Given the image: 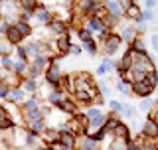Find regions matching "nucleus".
Listing matches in <instances>:
<instances>
[{"label":"nucleus","mask_w":158,"mask_h":150,"mask_svg":"<svg viewBox=\"0 0 158 150\" xmlns=\"http://www.w3.org/2000/svg\"><path fill=\"white\" fill-rule=\"evenodd\" d=\"M26 99H28V95L24 93L20 87H16V89H8V95H6V99H4V101L10 103V105H16V107H18V105H22Z\"/></svg>","instance_id":"obj_9"},{"label":"nucleus","mask_w":158,"mask_h":150,"mask_svg":"<svg viewBox=\"0 0 158 150\" xmlns=\"http://www.w3.org/2000/svg\"><path fill=\"white\" fill-rule=\"evenodd\" d=\"M152 107H154V99H152V97L140 99V103H138V111H142V113H148Z\"/></svg>","instance_id":"obj_30"},{"label":"nucleus","mask_w":158,"mask_h":150,"mask_svg":"<svg viewBox=\"0 0 158 150\" xmlns=\"http://www.w3.org/2000/svg\"><path fill=\"white\" fill-rule=\"evenodd\" d=\"M103 8H105L107 16H111V18H115V20L125 18V10H123L121 2H117V0H111V2H103Z\"/></svg>","instance_id":"obj_4"},{"label":"nucleus","mask_w":158,"mask_h":150,"mask_svg":"<svg viewBox=\"0 0 158 150\" xmlns=\"http://www.w3.org/2000/svg\"><path fill=\"white\" fill-rule=\"evenodd\" d=\"M118 38H121V42H127L128 46H131V44L135 42V40H136L138 36H136L135 28H132V26H128V24H127V26H123V30H121V34H118Z\"/></svg>","instance_id":"obj_15"},{"label":"nucleus","mask_w":158,"mask_h":150,"mask_svg":"<svg viewBox=\"0 0 158 150\" xmlns=\"http://www.w3.org/2000/svg\"><path fill=\"white\" fill-rule=\"evenodd\" d=\"M6 95H8V87L0 81V101H2V99H6Z\"/></svg>","instance_id":"obj_45"},{"label":"nucleus","mask_w":158,"mask_h":150,"mask_svg":"<svg viewBox=\"0 0 158 150\" xmlns=\"http://www.w3.org/2000/svg\"><path fill=\"white\" fill-rule=\"evenodd\" d=\"M14 52H16V59H20V61H28V59H26V53H24V48H22V44L14 48Z\"/></svg>","instance_id":"obj_40"},{"label":"nucleus","mask_w":158,"mask_h":150,"mask_svg":"<svg viewBox=\"0 0 158 150\" xmlns=\"http://www.w3.org/2000/svg\"><path fill=\"white\" fill-rule=\"evenodd\" d=\"M38 87H40V81H38V79H32V77H26L22 81V85H20V89H22L26 95L28 93H36Z\"/></svg>","instance_id":"obj_21"},{"label":"nucleus","mask_w":158,"mask_h":150,"mask_svg":"<svg viewBox=\"0 0 158 150\" xmlns=\"http://www.w3.org/2000/svg\"><path fill=\"white\" fill-rule=\"evenodd\" d=\"M125 16H127V20L138 22V16H140V6H138V2H131V6L125 10Z\"/></svg>","instance_id":"obj_24"},{"label":"nucleus","mask_w":158,"mask_h":150,"mask_svg":"<svg viewBox=\"0 0 158 150\" xmlns=\"http://www.w3.org/2000/svg\"><path fill=\"white\" fill-rule=\"evenodd\" d=\"M140 150H156L154 140H144V142H142V146H140Z\"/></svg>","instance_id":"obj_44"},{"label":"nucleus","mask_w":158,"mask_h":150,"mask_svg":"<svg viewBox=\"0 0 158 150\" xmlns=\"http://www.w3.org/2000/svg\"><path fill=\"white\" fill-rule=\"evenodd\" d=\"M12 65H14V57L12 56H2L0 57V67L4 71H12Z\"/></svg>","instance_id":"obj_31"},{"label":"nucleus","mask_w":158,"mask_h":150,"mask_svg":"<svg viewBox=\"0 0 158 150\" xmlns=\"http://www.w3.org/2000/svg\"><path fill=\"white\" fill-rule=\"evenodd\" d=\"M144 81H146V85H148V87L156 89V83H158V75H156V71H150V73H146V75H144Z\"/></svg>","instance_id":"obj_35"},{"label":"nucleus","mask_w":158,"mask_h":150,"mask_svg":"<svg viewBox=\"0 0 158 150\" xmlns=\"http://www.w3.org/2000/svg\"><path fill=\"white\" fill-rule=\"evenodd\" d=\"M117 89L121 95H131V83L125 81V79H118L117 81Z\"/></svg>","instance_id":"obj_33"},{"label":"nucleus","mask_w":158,"mask_h":150,"mask_svg":"<svg viewBox=\"0 0 158 150\" xmlns=\"http://www.w3.org/2000/svg\"><path fill=\"white\" fill-rule=\"evenodd\" d=\"M121 107H123V103L117 101V99H111V101H109V113L111 115H118L121 113Z\"/></svg>","instance_id":"obj_37"},{"label":"nucleus","mask_w":158,"mask_h":150,"mask_svg":"<svg viewBox=\"0 0 158 150\" xmlns=\"http://www.w3.org/2000/svg\"><path fill=\"white\" fill-rule=\"evenodd\" d=\"M34 18H36L38 22L42 24V26H48V24L52 22L53 14L49 12V8L46 6V4H42V2H40V4H38V8L34 10Z\"/></svg>","instance_id":"obj_6"},{"label":"nucleus","mask_w":158,"mask_h":150,"mask_svg":"<svg viewBox=\"0 0 158 150\" xmlns=\"http://www.w3.org/2000/svg\"><path fill=\"white\" fill-rule=\"evenodd\" d=\"M73 34H75V36L79 38V42H87V40H91L93 36H91V34H89L87 32V30H83V28H79V30H75V28H73Z\"/></svg>","instance_id":"obj_36"},{"label":"nucleus","mask_w":158,"mask_h":150,"mask_svg":"<svg viewBox=\"0 0 158 150\" xmlns=\"http://www.w3.org/2000/svg\"><path fill=\"white\" fill-rule=\"evenodd\" d=\"M40 136H42V144H46V146H52V144H56V142H57L59 132H57L53 127H48L46 131L40 134Z\"/></svg>","instance_id":"obj_13"},{"label":"nucleus","mask_w":158,"mask_h":150,"mask_svg":"<svg viewBox=\"0 0 158 150\" xmlns=\"http://www.w3.org/2000/svg\"><path fill=\"white\" fill-rule=\"evenodd\" d=\"M71 38L67 36V34H63V36L56 38V44H53V48H56L57 56H67L69 53V48H71Z\"/></svg>","instance_id":"obj_8"},{"label":"nucleus","mask_w":158,"mask_h":150,"mask_svg":"<svg viewBox=\"0 0 158 150\" xmlns=\"http://www.w3.org/2000/svg\"><path fill=\"white\" fill-rule=\"evenodd\" d=\"M48 30L53 34V36H63V34H67V30H69V26L67 24H63L61 20H56V18H52V22L48 24Z\"/></svg>","instance_id":"obj_11"},{"label":"nucleus","mask_w":158,"mask_h":150,"mask_svg":"<svg viewBox=\"0 0 158 150\" xmlns=\"http://www.w3.org/2000/svg\"><path fill=\"white\" fill-rule=\"evenodd\" d=\"M22 48H24V53H26V59L32 61L34 57H38V56L44 53L46 42H42V40H32V42H28V44H22Z\"/></svg>","instance_id":"obj_3"},{"label":"nucleus","mask_w":158,"mask_h":150,"mask_svg":"<svg viewBox=\"0 0 158 150\" xmlns=\"http://www.w3.org/2000/svg\"><path fill=\"white\" fill-rule=\"evenodd\" d=\"M97 85V91H99V97H109V91H111V85H109L107 81H95Z\"/></svg>","instance_id":"obj_29"},{"label":"nucleus","mask_w":158,"mask_h":150,"mask_svg":"<svg viewBox=\"0 0 158 150\" xmlns=\"http://www.w3.org/2000/svg\"><path fill=\"white\" fill-rule=\"evenodd\" d=\"M121 123H123V121L117 117V115H111V113H109V115H107V119H105V124H103V128L107 131V134H111Z\"/></svg>","instance_id":"obj_20"},{"label":"nucleus","mask_w":158,"mask_h":150,"mask_svg":"<svg viewBox=\"0 0 158 150\" xmlns=\"http://www.w3.org/2000/svg\"><path fill=\"white\" fill-rule=\"evenodd\" d=\"M59 111H61L63 115H69V117H71V115H75L77 113V103L75 101H73V99H69V97H65V99H63V101L61 103H59Z\"/></svg>","instance_id":"obj_14"},{"label":"nucleus","mask_w":158,"mask_h":150,"mask_svg":"<svg viewBox=\"0 0 158 150\" xmlns=\"http://www.w3.org/2000/svg\"><path fill=\"white\" fill-rule=\"evenodd\" d=\"M156 0H146V2H144V10H154L156 8Z\"/></svg>","instance_id":"obj_46"},{"label":"nucleus","mask_w":158,"mask_h":150,"mask_svg":"<svg viewBox=\"0 0 158 150\" xmlns=\"http://www.w3.org/2000/svg\"><path fill=\"white\" fill-rule=\"evenodd\" d=\"M0 140H2V138H0Z\"/></svg>","instance_id":"obj_47"},{"label":"nucleus","mask_w":158,"mask_h":150,"mask_svg":"<svg viewBox=\"0 0 158 150\" xmlns=\"http://www.w3.org/2000/svg\"><path fill=\"white\" fill-rule=\"evenodd\" d=\"M4 36H6V42H8V44H10L12 48L20 46V44H22V40H24V38L20 36V34H18V30L14 28V26H10V28H8V32L4 34Z\"/></svg>","instance_id":"obj_17"},{"label":"nucleus","mask_w":158,"mask_h":150,"mask_svg":"<svg viewBox=\"0 0 158 150\" xmlns=\"http://www.w3.org/2000/svg\"><path fill=\"white\" fill-rule=\"evenodd\" d=\"M150 48L154 49V52H158V32H152V36H150Z\"/></svg>","instance_id":"obj_42"},{"label":"nucleus","mask_w":158,"mask_h":150,"mask_svg":"<svg viewBox=\"0 0 158 150\" xmlns=\"http://www.w3.org/2000/svg\"><path fill=\"white\" fill-rule=\"evenodd\" d=\"M81 49H85L87 53L95 56V53L99 52V42H97L95 38H91V40H87V42H83V44H81Z\"/></svg>","instance_id":"obj_26"},{"label":"nucleus","mask_w":158,"mask_h":150,"mask_svg":"<svg viewBox=\"0 0 158 150\" xmlns=\"http://www.w3.org/2000/svg\"><path fill=\"white\" fill-rule=\"evenodd\" d=\"M40 2H34V0H22V2H18L20 10H28V12H34V10L38 8Z\"/></svg>","instance_id":"obj_32"},{"label":"nucleus","mask_w":158,"mask_h":150,"mask_svg":"<svg viewBox=\"0 0 158 150\" xmlns=\"http://www.w3.org/2000/svg\"><path fill=\"white\" fill-rule=\"evenodd\" d=\"M83 115H85V119H87V121H91V119H97V117H101V115H105V113L101 111V107L93 105V107H89V109H87V111L83 113Z\"/></svg>","instance_id":"obj_28"},{"label":"nucleus","mask_w":158,"mask_h":150,"mask_svg":"<svg viewBox=\"0 0 158 150\" xmlns=\"http://www.w3.org/2000/svg\"><path fill=\"white\" fill-rule=\"evenodd\" d=\"M154 20V12L152 10H140V16H138V22H142V24H148V22H152Z\"/></svg>","instance_id":"obj_34"},{"label":"nucleus","mask_w":158,"mask_h":150,"mask_svg":"<svg viewBox=\"0 0 158 150\" xmlns=\"http://www.w3.org/2000/svg\"><path fill=\"white\" fill-rule=\"evenodd\" d=\"M24 127H26L30 132H34V134H38V136H40V134L48 128V123H46V119H40V121H32V123L24 124Z\"/></svg>","instance_id":"obj_16"},{"label":"nucleus","mask_w":158,"mask_h":150,"mask_svg":"<svg viewBox=\"0 0 158 150\" xmlns=\"http://www.w3.org/2000/svg\"><path fill=\"white\" fill-rule=\"evenodd\" d=\"M81 46H75V44H71V48H69V56H73V57H79L81 56Z\"/></svg>","instance_id":"obj_41"},{"label":"nucleus","mask_w":158,"mask_h":150,"mask_svg":"<svg viewBox=\"0 0 158 150\" xmlns=\"http://www.w3.org/2000/svg\"><path fill=\"white\" fill-rule=\"evenodd\" d=\"M156 119H158V109H156V107H152L150 111H148V119H146V121L156 123Z\"/></svg>","instance_id":"obj_43"},{"label":"nucleus","mask_w":158,"mask_h":150,"mask_svg":"<svg viewBox=\"0 0 158 150\" xmlns=\"http://www.w3.org/2000/svg\"><path fill=\"white\" fill-rule=\"evenodd\" d=\"M12 46H10V44L6 42V40H0V57L2 56H10V53H12Z\"/></svg>","instance_id":"obj_38"},{"label":"nucleus","mask_w":158,"mask_h":150,"mask_svg":"<svg viewBox=\"0 0 158 150\" xmlns=\"http://www.w3.org/2000/svg\"><path fill=\"white\" fill-rule=\"evenodd\" d=\"M75 140L77 138L73 136L71 132H59V138H57V144H61V146H67V148H75Z\"/></svg>","instance_id":"obj_22"},{"label":"nucleus","mask_w":158,"mask_h":150,"mask_svg":"<svg viewBox=\"0 0 158 150\" xmlns=\"http://www.w3.org/2000/svg\"><path fill=\"white\" fill-rule=\"evenodd\" d=\"M40 99L38 97H32V99H26L22 105H20V113H28V111H38L40 109Z\"/></svg>","instance_id":"obj_23"},{"label":"nucleus","mask_w":158,"mask_h":150,"mask_svg":"<svg viewBox=\"0 0 158 150\" xmlns=\"http://www.w3.org/2000/svg\"><path fill=\"white\" fill-rule=\"evenodd\" d=\"M154 91L152 87H148L146 81L142 79V81H136V83H131V95H136L138 99H146L150 97V93Z\"/></svg>","instance_id":"obj_5"},{"label":"nucleus","mask_w":158,"mask_h":150,"mask_svg":"<svg viewBox=\"0 0 158 150\" xmlns=\"http://www.w3.org/2000/svg\"><path fill=\"white\" fill-rule=\"evenodd\" d=\"M101 46H103L101 52L105 53V57H113L118 49H121L123 42H121V38H118L117 32H111V34H107L105 38H101Z\"/></svg>","instance_id":"obj_2"},{"label":"nucleus","mask_w":158,"mask_h":150,"mask_svg":"<svg viewBox=\"0 0 158 150\" xmlns=\"http://www.w3.org/2000/svg\"><path fill=\"white\" fill-rule=\"evenodd\" d=\"M61 67H59V59H52V63L46 67V71H44V83L49 85V87L53 89H59V83H61Z\"/></svg>","instance_id":"obj_1"},{"label":"nucleus","mask_w":158,"mask_h":150,"mask_svg":"<svg viewBox=\"0 0 158 150\" xmlns=\"http://www.w3.org/2000/svg\"><path fill=\"white\" fill-rule=\"evenodd\" d=\"M138 136L144 138V140H156V136H158V124L146 121L144 124H142V128L138 131Z\"/></svg>","instance_id":"obj_7"},{"label":"nucleus","mask_w":158,"mask_h":150,"mask_svg":"<svg viewBox=\"0 0 158 150\" xmlns=\"http://www.w3.org/2000/svg\"><path fill=\"white\" fill-rule=\"evenodd\" d=\"M125 146H127V142H123V140H111V144L105 150H125Z\"/></svg>","instance_id":"obj_39"},{"label":"nucleus","mask_w":158,"mask_h":150,"mask_svg":"<svg viewBox=\"0 0 158 150\" xmlns=\"http://www.w3.org/2000/svg\"><path fill=\"white\" fill-rule=\"evenodd\" d=\"M103 69V71H105V75L107 73H111V71H115L117 69V61L113 57H103V61H101V65H99Z\"/></svg>","instance_id":"obj_27"},{"label":"nucleus","mask_w":158,"mask_h":150,"mask_svg":"<svg viewBox=\"0 0 158 150\" xmlns=\"http://www.w3.org/2000/svg\"><path fill=\"white\" fill-rule=\"evenodd\" d=\"M12 26L18 30V34H20L22 38H30V36H32V32H34L32 24H28V22H22V20H16V22H14Z\"/></svg>","instance_id":"obj_19"},{"label":"nucleus","mask_w":158,"mask_h":150,"mask_svg":"<svg viewBox=\"0 0 158 150\" xmlns=\"http://www.w3.org/2000/svg\"><path fill=\"white\" fill-rule=\"evenodd\" d=\"M67 95L61 91V89H52V91L48 93V97H46V103L49 105V107H59V103L65 99Z\"/></svg>","instance_id":"obj_12"},{"label":"nucleus","mask_w":158,"mask_h":150,"mask_svg":"<svg viewBox=\"0 0 158 150\" xmlns=\"http://www.w3.org/2000/svg\"><path fill=\"white\" fill-rule=\"evenodd\" d=\"M12 73H14V75H18L20 79H26V77H28V61H20V59H14Z\"/></svg>","instance_id":"obj_18"},{"label":"nucleus","mask_w":158,"mask_h":150,"mask_svg":"<svg viewBox=\"0 0 158 150\" xmlns=\"http://www.w3.org/2000/svg\"><path fill=\"white\" fill-rule=\"evenodd\" d=\"M111 138H113V140L128 142V140H131V128H128L125 123H121V124H118V127L115 128V131L111 132Z\"/></svg>","instance_id":"obj_10"},{"label":"nucleus","mask_w":158,"mask_h":150,"mask_svg":"<svg viewBox=\"0 0 158 150\" xmlns=\"http://www.w3.org/2000/svg\"><path fill=\"white\" fill-rule=\"evenodd\" d=\"M121 115H123V119H127V121H136V107H132V105H123Z\"/></svg>","instance_id":"obj_25"}]
</instances>
